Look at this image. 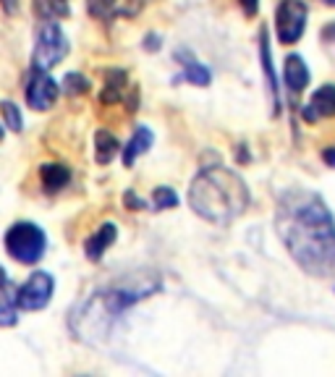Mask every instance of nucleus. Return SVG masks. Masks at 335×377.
I'll return each mask as SVG.
<instances>
[{
  "label": "nucleus",
  "mask_w": 335,
  "mask_h": 377,
  "mask_svg": "<svg viewBox=\"0 0 335 377\" xmlns=\"http://www.w3.org/2000/svg\"><path fill=\"white\" fill-rule=\"evenodd\" d=\"M276 228L304 273L335 278V220L325 199L310 188H288L278 197Z\"/></svg>",
  "instance_id": "1"
},
{
  "label": "nucleus",
  "mask_w": 335,
  "mask_h": 377,
  "mask_svg": "<svg viewBox=\"0 0 335 377\" xmlns=\"http://www.w3.org/2000/svg\"><path fill=\"white\" fill-rule=\"evenodd\" d=\"M191 210L215 225H231L249 207V188L239 173L223 165L202 168L189 186Z\"/></svg>",
  "instance_id": "2"
},
{
  "label": "nucleus",
  "mask_w": 335,
  "mask_h": 377,
  "mask_svg": "<svg viewBox=\"0 0 335 377\" xmlns=\"http://www.w3.org/2000/svg\"><path fill=\"white\" fill-rule=\"evenodd\" d=\"M45 247H47L45 231L29 220L13 223L6 233V252L21 265H37L45 254Z\"/></svg>",
  "instance_id": "3"
},
{
  "label": "nucleus",
  "mask_w": 335,
  "mask_h": 377,
  "mask_svg": "<svg viewBox=\"0 0 335 377\" xmlns=\"http://www.w3.org/2000/svg\"><path fill=\"white\" fill-rule=\"evenodd\" d=\"M69 55V40L55 21H45L37 32V45L32 52V66L37 71H50Z\"/></svg>",
  "instance_id": "4"
},
{
  "label": "nucleus",
  "mask_w": 335,
  "mask_h": 377,
  "mask_svg": "<svg viewBox=\"0 0 335 377\" xmlns=\"http://www.w3.org/2000/svg\"><path fill=\"white\" fill-rule=\"evenodd\" d=\"M307 16H310V9L304 0H280V6L276 11L278 40L283 45L299 43L304 29H307Z\"/></svg>",
  "instance_id": "5"
},
{
  "label": "nucleus",
  "mask_w": 335,
  "mask_h": 377,
  "mask_svg": "<svg viewBox=\"0 0 335 377\" xmlns=\"http://www.w3.org/2000/svg\"><path fill=\"white\" fill-rule=\"evenodd\" d=\"M52 291H55V281H52L50 273L45 270H37L26 278L21 286L16 288V304L18 309H26V312H37V309H45L50 304Z\"/></svg>",
  "instance_id": "6"
},
{
  "label": "nucleus",
  "mask_w": 335,
  "mask_h": 377,
  "mask_svg": "<svg viewBox=\"0 0 335 377\" xmlns=\"http://www.w3.org/2000/svg\"><path fill=\"white\" fill-rule=\"evenodd\" d=\"M60 86L47 71H32L29 84H26V105H32L35 111H47L58 100Z\"/></svg>",
  "instance_id": "7"
},
{
  "label": "nucleus",
  "mask_w": 335,
  "mask_h": 377,
  "mask_svg": "<svg viewBox=\"0 0 335 377\" xmlns=\"http://www.w3.org/2000/svg\"><path fill=\"white\" fill-rule=\"evenodd\" d=\"M301 116H304V120H310V123H314V120H319V118H333L335 116V84L319 86L317 92L310 97V103L304 105Z\"/></svg>",
  "instance_id": "8"
},
{
  "label": "nucleus",
  "mask_w": 335,
  "mask_h": 377,
  "mask_svg": "<svg viewBox=\"0 0 335 377\" xmlns=\"http://www.w3.org/2000/svg\"><path fill=\"white\" fill-rule=\"evenodd\" d=\"M16 288H13V283H11L8 273L0 267V327H11L16 325Z\"/></svg>",
  "instance_id": "9"
},
{
  "label": "nucleus",
  "mask_w": 335,
  "mask_h": 377,
  "mask_svg": "<svg viewBox=\"0 0 335 377\" xmlns=\"http://www.w3.org/2000/svg\"><path fill=\"white\" fill-rule=\"evenodd\" d=\"M115 239H118V228H115V223H103L92 236H89V239L84 241L86 257L92 259V262H100L103 254L113 247V241Z\"/></svg>",
  "instance_id": "10"
},
{
  "label": "nucleus",
  "mask_w": 335,
  "mask_h": 377,
  "mask_svg": "<svg viewBox=\"0 0 335 377\" xmlns=\"http://www.w3.org/2000/svg\"><path fill=\"white\" fill-rule=\"evenodd\" d=\"M283 79L291 92H304L307 84H310V69L301 55H288L283 66Z\"/></svg>",
  "instance_id": "11"
},
{
  "label": "nucleus",
  "mask_w": 335,
  "mask_h": 377,
  "mask_svg": "<svg viewBox=\"0 0 335 377\" xmlns=\"http://www.w3.org/2000/svg\"><path fill=\"white\" fill-rule=\"evenodd\" d=\"M259 55H262V69H265L267 77V86H270V94H273V113L278 116L280 111V100H278V79H276V69H273V58H270V40H267V29L262 26L259 32Z\"/></svg>",
  "instance_id": "12"
},
{
  "label": "nucleus",
  "mask_w": 335,
  "mask_h": 377,
  "mask_svg": "<svg viewBox=\"0 0 335 377\" xmlns=\"http://www.w3.org/2000/svg\"><path fill=\"white\" fill-rule=\"evenodd\" d=\"M152 131L147 129V126H137V131H134V137L129 139V145L123 147V165L126 168H131V165L137 163L139 154H144L149 147H152Z\"/></svg>",
  "instance_id": "13"
},
{
  "label": "nucleus",
  "mask_w": 335,
  "mask_h": 377,
  "mask_svg": "<svg viewBox=\"0 0 335 377\" xmlns=\"http://www.w3.org/2000/svg\"><path fill=\"white\" fill-rule=\"evenodd\" d=\"M40 179H42L45 191H47V194H55V191H60V188L71 181V171L60 163H45V165H40Z\"/></svg>",
  "instance_id": "14"
},
{
  "label": "nucleus",
  "mask_w": 335,
  "mask_h": 377,
  "mask_svg": "<svg viewBox=\"0 0 335 377\" xmlns=\"http://www.w3.org/2000/svg\"><path fill=\"white\" fill-rule=\"evenodd\" d=\"M176 60H183L181 66H183V77L189 79L191 84H197V86H207L210 84V69L207 66H202L199 60H194L191 58V52L186 55V50H178L176 52Z\"/></svg>",
  "instance_id": "15"
},
{
  "label": "nucleus",
  "mask_w": 335,
  "mask_h": 377,
  "mask_svg": "<svg viewBox=\"0 0 335 377\" xmlns=\"http://www.w3.org/2000/svg\"><path fill=\"white\" fill-rule=\"evenodd\" d=\"M118 139L113 137L110 131H105V129H100L95 134V160L100 165H108L118 154Z\"/></svg>",
  "instance_id": "16"
},
{
  "label": "nucleus",
  "mask_w": 335,
  "mask_h": 377,
  "mask_svg": "<svg viewBox=\"0 0 335 377\" xmlns=\"http://www.w3.org/2000/svg\"><path fill=\"white\" fill-rule=\"evenodd\" d=\"M60 89H63V94H69V97L86 94V92H89V79H86L84 74H79V71H71V74H66V77H63V81H60Z\"/></svg>",
  "instance_id": "17"
},
{
  "label": "nucleus",
  "mask_w": 335,
  "mask_h": 377,
  "mask_svg": "<svg viewBox=\"0 0 335 377\" xmlns=\"http://www.w3.org/2000/svg\"><path fill=\"white\" fill-rule=\"evenodd\" d=\"M37 9L42 11L45 21H52V18L58 16H69L66 0H37Z\"/></svg>",
  "instance_id": "18"
},
{
  "label": "nucleus",
  "mask_w": 335,
  "mask_h": 377,
  "mask_svg": "<svg viewBox=\"0 0 335 377\" xmlns=\"http://www.w3.org/2000/svg\"><path fill=\"white\" fill-rule=\"evenodd\" d=\"M0 113H3V120H6V126H8L11 131H21V129H24L21 111H18L16 105L11 103V100H3V103H0Z\"/></svg>",
  "instance_id": "19"
},
{
  "label": "nucleus",
  "mask_w": 335,
  "mask_h": 377,
  "mask_svg": "<svg viewBox=\"0 0 335 377\" xmlns=\"http://www.w3.org/2000/svg\"><path fill=\"white\" fill-rule=\"evenodd\" d=\"M152 205H155V210H171L178 205V194L171 186H157L152 194Z\"/></svg>",
  "instance_id": "20"
},
{
  "label": "nucleus",
  "mask_w": 335,
  "mask_h": 377,
  "mask_svg": "<svg viewBox=\"0 0 335 377\" xmlns=\"http://www.w3.org/2000/svg\"><path fill=\"white\" fill-rule=\"evenodd\" d=\"M126 81H129L126 71H120V69H108V71H105V86H113V89H120V92H123Z\"/></svg>",
  "instance_id": "21"
},
{
  "label": "nucleus",
  "mask_w": 335,
  "mask_h": 377,
  "mask_svg": "<svg viewBox=\"0 0 335 377\" xmlns=\"http://www.w3.org/2000/svg\"><path fill=\"white\" fill-rule=\"evenodd\" d=\"M113 6H115V0H86V9H89V13L97 18L108 16L113 11Z\"/></svg>",
  "instance_id": "22"
},
{
  "label": "nucleus",
  "mask_w": 335,
  "mask_h": 377,
  "mask_svg": "<svg viewBox=\"0 0 335 377\" xmlns=\"http://www.w3.org/2000/svg\"><path fill=\"white\" fill-rule=\"evenodd\" d=\"M147 6V0H126V6L120 9V16H139L142 13V9Z\"/></svg>",
  "instance_id": "23"
},
{
  "label": "nucleus",
  "mask_w": 335,
  "mask_h": 377,
  "mask_svg": "<svg viewBox=\"0 0 335 377\" xmlns=\"http://www.w3.org/2000/svg\"><path fill=\"white\" fill-rule=\"evenodd\" d=\"M123 205H126V210H147V202L144 199H139L131 188L123 194Z\"/></svg>",
  "instance_id": "24"
},
{
  "label": "nucleus",
  "mask_w": 335,
  "mask_h": 377,
  "mask_svg": "<svg viewBox=\"0 0 335 377\" xmlns=\"http://www.w3.org/2000/svg\"><path fill=\"white\" fill-rule=\"evenodd\" d=\"M160 47H163V37L157 35V32H149V35L144 37V50L157 52Z\"/></svg>",
  "instance_id": "25"
},
{
  "label": "nucleus",
  "mask_w": 335,
  "mask_h": 377,
  "mask_svg": "<svg viewBox=\"0 0 335 377\" xmlns=\"http://www.w3.org/2000/svg\"><path fill=\"white\" fill-rule=\"evenodd\" d=\"M120 89H113V86H105L103 89V94H100V103L103 105H113V103H118L120 100Z\"/></svg>",
  "instance_id": "26"
},
{
  "label": "nucleus",
  "mask_w": 335,
  "mask_h": 377,
  "mask_svg": "<svg viewBox=\"0 0 335 377\" xmlns=\"http://www.w3.org/2000/svg\"><path fill=\"white\" fill-rule=\"evenodd\" d=\"M239 3H241V9H244V13H246V16H257L259 0H239Z\"/></svg>",
  "instance_id": "27"
},
{
  "label": "nucleus",
  "mask_w": 335,
  "mask_h": 377,
  "mask_svg": "<svg viewBox=\"0 0 335 377\" xmlns=\"http://www.w3.org/2000/svg\"><path fill=\"white\" fill-rule=\"evenodd\" d=\"M322 40H325V43H335V21L322 29Z\"/></svg>",
  "instance_id": "28"
},
{
  "label": "nucleus",
  "mask_w": 335,
  "mask_h": 377,
  "mask_svg": "<svg viewBox=\"0 0 335 377\" xmlns=\"http://www.w3.org/2000/svg\"><path fill=\"white\" fill-rule=\"evenodd\" d=\"M322 160H325L327 165H333V168H335V147H330V150H325V152H322Z\"/></svg>",
  "instance_id": "29"
},
{
  "label": "nucleus",
  "mask_w": 335,
  "mask_h": 377,
  "mask_svg": "<svg viewBox=\"0 0 335 377\" xmlns=\"http://www.w3.org/2000/svg\"><path fill=\"white\" fill-rule=\"evenodd\" d=\"M3 137H6V131H3V126H0V142H3Z\"/></svg>",
  "instance_id": "30"
},
{
  "label": "nucleus",
  "mask_w": 335,
  "mask_h": 377,
  "mask_svg": "<svg viewBox=\"0 0 335 377\" xmlns=\"http://www.w3.org/2000/svg\"><path fill=\"white\" fill-rule=\"evenodd\" d=\"M325 3H327V6H335V0H325Z\"/></svg>",
  "instance_id": "31"
}]
</instances>
